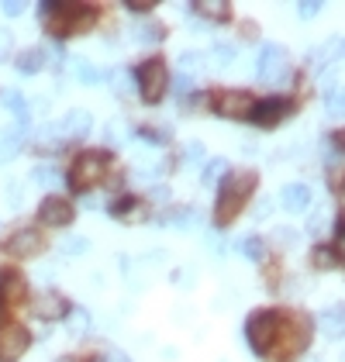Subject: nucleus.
<instances>
[{"label": "nucleus", "instance_id": "f257e3e1", "mask_svg": "<svg viewBox=\"0 0 345 362\" xmlns=\"http://www.w3.org/2000/svg\"><path fill=\"white\" fill-rule=\"evenodd\" d=\"M256 190V173H228L221 180V190H218V204H214V218L218 224H231L238 218V211L245 207V200Z\"/></svg>", "mask_w": 345, "mask_h": 362}, {"label": "nucleus", "instance_id": "f03ea898", "mask_svg": "<svg viewBox=\"0 0 345 362\" xmlns=\"http://www.w3.org/2000/svg\"><path fill=\"white\" fill-rule=\"evenodd\" d=\"M280 314L276 310H259L245 321V338L249 345L256 349V356H269L276 349V338H280Z\"/></svg>", "mask_w": 345, "mask_h": 362}, {"label": "nucleus", "instance_id": "7ed1b4c3", "mask_svg": "<svg viewBox=\"0 0 345 362\" xmlns=\"http://www.w3.org/2000/svg\"><path fill=\"white\" fill-rule=\"evenodd\" d=\"M107 173V156L104 152H83L76 156V163L69 169V187L73 190H90L93 183H100Z\"/></svg>", "mask_w": 345, "mask_h": 362}, {"label": "nucleus", "instance_id": "20e7f679", "mask_svg": "<svg viewBox=\"0 0 345 362\" xmlns=\"http://www.w3.org/2000/svg\"><path fill=\"white\" fill-rule=\"evenodd\" d=\"M139 93L145 97V104H159L166 86H170V73H166V62L163 59H148L139 66Z\"/></svg>", "mask_w": 345, "mask_h": 362}, {"label": "nucleus", "instance_id": "39448f33", "mask_svg": "<svg viewBox=\"0 0 345 362\" xmlns=\"http://www.w3.org/2000/svg\"><path fill=\"white\" fill-rule=\"evenodd\" d=\"M259 80L262 83H283L287 80V49L283 45H262L259 52Z\"/></svg>", "mask_w": 345, "mask_h": 362}, {"label": "nucleus", "instance_id": "423d86ee", "mask_svg": "<svg viewBox=\"0 0 345 362\" xmlns=\"http://www.w3.org/2000/svg\"><path fill=\"white\" fill-rule=\"evenodd\" d=\"M31 338L21 325H4L0 328V362H18L28 352Z\"/></svg>", "mask_w": 345, "mask_h": 362}, {"label": "nucleus", "instance_id": "0eeeda50", "mask_svg": "<svg viewBox=\"0 0 345 362\" xmlns=\"http://www.w3.org/2000/svg\"><path fill=\"white\" fill-rule=\"evenodd\" d=\"M252 107H256V100H252V93H245V90H228V93L218 97V111L225 114V117H235V121L252 117Z\"/></svg>", "mask_w": 345, "mask_h": 362}, {"label": "nucleus", "instance_id": "6e6552de", "mask_svg": "<svg viewBox=\"0 0 345 362\" xmlns=\"http://www.w3.org/2000/svg\"><path fill=\"white\" fill-rule=\"evenodd\" d=\"M287 114H290L287 100L269 97V100H256V107H252V121H256V124H262V128H273V124H280Z\"/></svg>", "mask_w": 345, "mask_h": 362}, {"label": "nucleus", "instance_id": "1a4fd4ad", "mask_svg": "<svg viewBox=\"0 0 345 362\" xmlns=\"http://www.w3.org/2000/svg\"><path fill=\"white\" fill-rule=\"evenodd\" d=\"M42 249H45V238H42V231H35V228L18 231V235L7 242V252L18 255V259H31V255H38Z\"/></svg>", "mask_w": 345, "mask_h": 362}, {"label": "nucleus", "instance_id": "9d476101", "mask_svg": "<svg viewBox=\"0 0 345 362\" xmlns=\"http://www.w3.org/2000/svg\"><path fill=\"white\" fill-rule=\"evenodd\" d=\"M35 317H42V321H59L62 314H69V304H66V297L62 293H52V290H45V293H38L35 297Z\"/></svg>", "mask_w": 345, "mask_h": 362}, {"label": "nucleus", "instance_id": "9b49d317", "mask_svg": "<svg viewBox=\"0 0 345 362\" xmlns=\"http://www.w3.org/2000/svg\"><path fill=\"white\" fill-rule=\"evenodd\" d=\"M38 218L45 224H52V228H62V224L73 221V207H69V200H62V197H49V200H42Z\"/></svg>", "mask_w": 345, "mask_h": 362}, {"label": "nucleus", "instance_id": "f8f14e48", "mask_svg": "<svg viewBox=\"0 0 345 362\" xmlns=\"http://www.w3.org/2000/svg\"><path fill=\"white\" fill-rule=\"evenodd\" d=\"M90 124H93V117H90V111H69L62 121L56 124V132H59V139H83L86 132H90Z\"/></svg>", "mask_w": 345, "mask_h": 362}, {"label": "nucleus", "instance_id": "ddd939ff", "mask_svg": "<svg viewBox=\"0 0 345 362\" xmlns=\"http://www.w3.org/2000/svg\"><path fill=\"white\" fill-rule=\"evenodd\" d=\"M280 204H283V211H290V214L308 211V207H311V187H304V183H287V187L280 190Z\"/></svg>", "mask_w": 345, "mask_h": 362}, {"label": "nucleus", "instance_id": "4468645a", "mask_svg": "<svg viewBox=\"0 0 345 362\" xmlns=\"http://www.w3.org/2000/svg\"><path fill=\"white\" fill-rule=\"evenodd\" d=\"M317 328H321V334H328V338L345 334V310L342 307H324L317 314Z\"/></svg>", "mask_w": 345, "mask_h": 362}, {"label": "nucleus", "instance_id": "2eb2a0df", "mask_svg": "<svg viewBox=\"0 0 345 362\" xmlns=\"http://www.w3.org/2000/svg\"><path fill=\"white\" fill-rule=\"evenodd\" d=\"M25 290L28 286H25V279L18 276V273H4L0 276V300L4 304H21L25 300Z\"/></svg>", "mask_w": 345, "mask_h": 362}, {"label": "nucleus", "instance_id": "dca6fc26", "mask_svg": "<svg viewBox=\"0 0 345 362\" xmlns=\"http://www.w3.org/2000/svg\"><path fill=\"white\" fill-rule=\"evenodd\" d=\"M21 145H25V124H18V128H7V132H0V163L14 159V156L21 152Z\"/></svg>", "mask_w": 345, "mask_h": 362}, {"label": "nucleus", "instance_id": "f3484780", "mask_svg": "<svg viewBox=\"0 0 345 362\" xmlns=\"http://www.w3.org/2000/svg\"><path fill=\"white\" fill-rule=\"evenodd\" d=\"M194 11L207 18L211 25H225L231 18V4H221V0H201V4H194Z\"/></svg>", "mask_w": 345, "mask_h": 362}, {"label": "nucleus", "instance_id": "a211bd4d", "mask_svg": "<svg viewBox=\"0 0 345 362\" xmlns=\"http://www.w3.org/2000/svg\"><path fill=\"white\" fill-rule=\"evenodd\" d=\"M166 224L180 228V231H190V228L197 224V211H194V207H172L170 214H166Z\"/></svg>", "mask_w": 345, "mask_h": 362}, {"label": "nucleus", "instance_id": "6ab92c4d", "mask_svg": "<svg viewBox=\"0 0 345 362\" xmlns=\"http://www.w3.org/2000/svg\"><path fill=\"white\" fill-rule=\"evenodd\" d=\"M0 100H4V107H7V111L14 114V117H18L21 124L28 121V100H25V97H21L18 90H7V93H4Z\"/></svg>", "mask_w": 345, "mask_h": 362}, {"label": "nucleus", "instance_id": "aec40b11", "mask_svg": "<svg viewBox=\"0 0 345 362\" xmlns=\"http://www.w3.org/2000/svg\"><path fill=\"white\" fill-rule=\"evenodd\" d=\"M73 76H76V80H80L83 86H93V83H100V76H104V73H100V69H97L93 62H86V59H76V62H73Z\"/></svg>", "mask_w": 345, "mask_h": 362}, {"label": "nucleus", "instance_id": "412c9836", "mask_svg": "<svg viewBox=\"0 0 345 362\" xmlns=\"http://www.w3.org/2000/svg\"><path fill=\"white\" fill-rule=\"evenodd\" d=\"M324 114H328V117H345V86H332V90H328Z\"/></svg>", "mask_w": 345, "mask_h": 362}, {"label": "nucleus", "instance_id": "4be33fe9", "mask_svg": "<svg viewBox=\"0 0 345 362\" xmlns=\"http://www.w3.org/2000/svg\"><path fill=\"white\" fill-rule=\"evenodd\" d=\"M42 66H45V52H42V49H25V52L18 56V69L28 73V76L31 73H38Z\"/></svg>", "mask_w": 345, "mask_h": 362}, {"label": "nucleus", "instance_id": "5701e85b", "mask_svg": "<svg viewBox=\"0 0 345 362\" xmlns=\"http://www.w3.org/2000/svg\"><path fill=\"white\" fill-rule=\"evenodd\" d=\"M235 59H238V52H235V45H228V42H218V45L211 49V66H214V69H225Z\"/></svg>", "mask_w": 345, "mask_h": 362}, {"label": "nucleus", "instance_id": "b1692460", "mask_svg": "<svg viewBox=\"0 0 345 362\" xmlns=\"http://www.w3.org/2000/svg\"><path fill=\"white\" fill-rule=\"evenodd\" d=\"M238 252H242L245 259H262V255H266V242L256 238V235H245V238L238 242Z\"/></svg>", "mask_w": 345, "mask_h": 362}, {"label": "nucleus", "instance_id": "393cba45", "mask_svg": "<svg viewBox=\"0 0 345 362\" xmlns=\"http://www.w3.org/2000/svg\"><path fill=\"white\" fill-rule=\"evenodd\" d=\"M311 262H315L317 269H332V266H339V255H335L332 245H317V249L311 252Z\"/></svg>", "mask_w": 345, "mask_h": 362}, {"label": "nucleus", "instance_id": "a878e982", "mask_svg": "<svg viewBox=\"0 0 345 362\" xmlns=\"http://www.w3.org/2000/svg\"><path fill=\"white\" fill-rule=\"evenodd\" d=\"M204 66H207V59L201 52H183L180 56V69H183V76H190V73H204Z\"/></svg>", "mask_w": 345, "mask_h": 362}, {"label": "nucleus", "instance_id": "bb28decb", "mask_svg": "<svg viewBox=\"0 0 345 362\" xmlns=\"http://www.w3.org/2000/svg\"><path fill=\"white\" fill-rule=\"evenodd\" d=\"M86 252H90V238H83V235H69L62 242V255H86Z\"/></svg>", "mask_w": 345, "mask_h": 362}, {"label": "nucleus", "instance_id": "cd10ccee", "mask_svg": "<svg viewBox=\"0 0 345 362\" xmlns=\"http://www.w3.org/2000/svg\"><path fill=\"white\" fill-rule=\"evenodd\" d=\"M225 173H228V159H211V163H207V169H204L201 180H204V183H218Z\"/></svg>", "mask_w": 345, "mask_h": 362}, {"label": "nucleus", "instance_id": "c85d7f7f", "mask_svg": "<svg viewBox=\"0 0 345 362\" xmlns=\"http://www.w3.org/2000/svg\"><path fill=\"white\" fill-rule=\"evenodd\" d=\"M31 180H35V183H42V187H49V190H56L59 187V173L52 166H38L35 173H31Z\"/></svg>", "mask_w": 345, "mask_h": 362}, {"label": "nucleus", "instance_id": "c756f323", "mask_svg": "<svg viewBox=\"0 0 345 362\" xmlns=\"http://www.w3.org/2000/svg\"><path fill=\"white\" fill-rule=\"evenodd\" d=\"M104 139L111 141V145H121V141L128 139V124H124V121H107V128H104Z\"/></svg>", "mask_w": 345, "mask_h": 362}, {"label": "nucleus", "instance_id": "7c9ffc66", "mask_svg": "<svg viewBox=\"0 0 345 362\" xmlns=\"http://www.w3.org/2000/svg\"><path fill=\"white\" fill-rule=\"evenodd\" d=\"M86 325H90V314H86V310H73V317H69V332L83 334Z\"/></svg>", "mask_w": 345, "mask_h": 362}, {"label": "nucleus", "instance_id": "2f4dec72", "mask_svg": "<svg viewBox=\"0 0 345 362\" xmlns=\"http://www.w3.org/2000/svg\"><path fill=\"white\" fill-rule=\"evenodd\" d=\"M183 159H187L190 166H197V163H204V145H201V141H190V145L183 148Z\"/></svg>", "mask_w": 345, "mask_h": 362}, {"label": "nucleus", "instance_id": "473e14b6", "mask_svg": "<svg viewBox=\"0 0 345 362\" xmlns=\"http://www.w3.org/2000/svg\"><path fill=\"white\" fill-rule=\"evenodd\" d=\"M273 242H280V245H297L300 235H297L293 228H276V231H273Z\"/></svg>", "mask_w": 345, "mask_h": 362}, {"label": "nucleus", "instance_id": "72a5a7b5", "mask_svg": "<svg viewBox=\"0 0 345 362\" xmlns=\"http://www.w3.org/2000/svg\"><path fill=\"white\" fill-rule=\"evenodd\" d=\"M297 14H300L304 21H311V18L321 14V4H317V0H304V4H297Z\"/></svg>", "mask_w": 345, "mask_h": 362}, {"label": "nucleus", "instance_id": "f704fd0d", "mask_svg": "<svg viewBox=\"0 0 345 362\" xmlns=\"http://www.w3.org/2000/svg\"><path fill=\"white\" fill-rule=\"evenodd\" d=\"M4 200H7L11 207H21V200H25V194H21V183H7V190H4Z\"/></svg>", "mask_w": 345, "mask_h": 362}, {"label": "nucleus", "instance_id": "c9c22d12", "mask_svg": "<svg viewBox=\"0 0 345 362\" xmlns=\"http://www.w3.org/2000/svg\"><path fill=\"white\" fill-rule=\"evenodd\" d=\"M11 52H14V35L7 28H0V62L11 56Z\"/></svg>", "mask_w": 345, "mask_h": 362}, {"label": "nucleus", "instance_id": "e433bc0d", "mask_svg": "<svg viewBox=\"0 0 345 362\" xmlns=\"http://www.w3.org/2000/svg\"><path fill=\"white\" fill-rule=\"evenodd\" d=\"M139 135H142L145 141H152V145H163V141H166V132H163V128H142Z\"/></svg>", "mask_w": 345, "mask_h": 362}, {"label": "nucleus", "instance_id": "4c0bfd02", "mask_svg": "<svg viewBox=\"0 0 345 362\" xmlns=\"http://www.w3.org/2000/svg\"><path fill=\"white\" fill-rule=\"evenodd\" d=\"M269 211H273V204H269L266 197H259V200H256V211H252V218H256V221H266V218H269Z\"/></svg>", "mask_w": 345, "mask_h": 362}, {"label": "nucleus", "instance_id": "58836bf2", "mask_svg": "<svg viewBox=\"0 0 345 362\" xmlns=\"http://www.w3.org/2000/svg\"><path fill=\"white\" fill-rule=\"evenodd\" d=\"M139 180H156V176H163V166L156 163V166H139V173H135Z\"/></svg>", "mask_w": 345, "mask_h": 362}, {"label": "nucleus", "instance_id": "ea45409f", "mask_svg": "<svg viewBox=\"0 0 345 362\" xmlns=\"http://www.w3.org/2000/svg\"><path fill=\"white\" fill-rule=\"evenodd\" d=\"M0 11H4L7 18H18V14L25 11V4H18V0H7V4H0Z\"/></svg>", "mask_w": 345, "mask_h": 362}, {"label": "nucleus", "instance_id": "a19ab883", "mask_svg": "<svg viewBox=\"0 0 345 362\" xmlns=\"http://www.w3.org/2000/svg\"><path fill=\"white\" fill-rule=\"evenodd\" d=\"M135 35H139L142 42H159V38H163V31H159V28H139Z\"/></svg>", "mask_w": 345, "mask_h": 362}, {"label": "nucleus", "instance_id": "79ce46f5", "mask_svg": "<svg viewBox=\"0 0 345 362\" xmlns=\"http://www.w3.org/2000/svg\"><path fill=\"white\" fill-rule=\"evenodd\" d=\"M104 362H131V356H128V352H121V349H115V352H107V356H104Z\"/></svg>", "mask_w": 345, "mask_h": 362}, {"label": "nucleus", "instance_id": "37998d69", "mask_svg": "<svg viewBox=\"0 0 345 362\" xmlns=\"http://www.w3.org/2000/svg\"><path fill=\"white\" fill-rule=\"evenodd\" d=\"M187 90H190V76L180 73V76H176V93H187Z\"/></svg>", "mask_w": 345, "mask_h": 362}, {"label": "nucleus", "instance_id": "c03bdc74", "mask_svg": "<svg viewBox=\"0 0 345 362\" xmlns=\"http://www.w3.org/2000/svg\"><path fill=\"white\" fill-rule=\"evenodd\" d=\"M117 90H121V93H128V90H131V83H128V73H117Z\"/></svg>", "mask_w": 345, "mask_h": 362}, {"label": "nucleus", "instance_id": "a18cd8bd", "mask_svg": "<svg viewBox=\"0 0 345 362\" xmlns=\"http://www.w3.org/2000/svg\"><path fill=\"white\" fill-rule=\"evenodd\" d=\"M128 11H131V14H148L152 4H128Z\"/></svg>", "mask_w": 345, "mask_h": 362}, {"label": "nucleus", "instance_id": "49530a36", "mask_svg": "<svg viewBox=\"0 0 345 362\" xmlns=\"http://www.w3.org/2000/svg\"><path fill=\"white\" fill-rule=\"evenodd\" d=\"M335 255H339V259H345V228L339 231V245H335Z\"/></svg>", "mask_w": 345, "mask_h": 362}, {"label": "nucleus", "instance_id": "de8ad7c7", "mask_svg": "<svg viewBox=\"0 0 345 362\" xmlns=\"http://www.w3.org/2000/svg\"><path fill=\"white\" fill-rule=\"evenodd\" d=\"M335 145H339V148L345 152V132H339V135H335Z\"/></svg>", "mask_w": 345, "mask_h": 362}, {"label": "nucleus", "instance_id": "09e8293b", "mask_svg": "<svg viewBox=\"0 0 345 362\" xmlns=\"http://www.w3.org/2000/svg\"><path fill=\"white\" fill-rule=\"evenodd\" d=\"M56 362H80V359H73V356H62V359H56Z\"/></svg>", "mask_w": 345, "mask_h": 362}, {"label": "nucleus", "instance_id": "8fccbe9b", "mask_svg": "<svg viewBox=\"0 0 345 362\" xmlns=\"http://www.w3.org/2000/svg\"><path fill=\"white\" fill-rule=\"evenodd\" d=\"M339 49H342V56H345V42H342V45H339Z\"/></svg>", "mask_w": 345, "mask_h": 362}, {"label": "nucleus", "instance_id": "3c124183", "mask_svg": "<svg viewBox=\"0 0 345 362\" xmlns=\"http://www.w3.org/2000/svg\"><path fill=\"white\" fill-rule=\"evenodd\" d=\"M308 362H321V359H315V356H311V359H308Z\"/></svg>", "mask_w": 345, "mask_h": 362}]
</instances>
